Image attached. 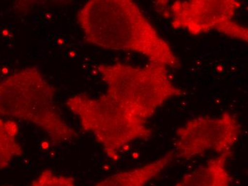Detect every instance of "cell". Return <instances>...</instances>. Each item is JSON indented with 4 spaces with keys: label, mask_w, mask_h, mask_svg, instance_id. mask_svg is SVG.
<instances>
[{
    "label": "cell",
    "mask_w": 248,
    "mask_h": 186,
    "mask_svg": "<svg viewBox=\"0 0 248 186\" xmlns=\"http://www.w3.org/2000/svg\"><path fill=\"white\" fill-rule=\"evenodd\" d=\"M175 158V152L170 151L143 166L113 174L93 186H146L159 176Z\"/></svg>",
    "instance_id": "8992f818"
},
{
    "label": "cell",
    "mask_w": 248,
    "mask_h": 186,
    "mask_svg": "<svg viewBox=\"0 0 248 186\" xmlns=\"http://www.w3.org/2000/svg\"><path fill=\"white\" fill-rule=\"evenodd\" d=\"M97 71L107 85L105 93L97 98L75 94L66 106L106 155L117 161L125 147L152 136L148 120L170 100L171 90L163 75L149 66L116 63L99 65Z\"/></svg>",
    "instance_id": "6da1fadb"
},
{
    "label": "cell",
    "mask_w": 248,
    "mask_h": 186,
    "mask_svg": "<svg viewBox=\"0 0 248 186\" xmlns=\"http://www.w3.org/2000/svg\"><path fill=\"white\" fill-rule=\"evenodd\" d=\"M56 93L37 67L19 69L0 80V118L32 124L54 145L72 141L77 133L60 113Z\"/></svg>",
    "instance_id": "3957f363"
},
{
    "label": "cell",
    "mask_w": 248,
    "mask_h": 186,
    "mask_svg": "<svg viewBox=\"0 0 248 186\" xmlns=\"http://www.w3.org/2000/svg\"><path fill=\"white\" fill-rule=\"evenodd\" d=\"M29 186H76L75 178L53 170H43Z\"/></svg>",
    "instance_id": "9c48e42d"
},
{
    "label": "cell",
    "mask_w": 248,
    "mask_h": 186,
    "mask_svg": "<svg viewBox=\"0 0 248 186\" xmlns=\"http://www.w3.org/2000/svg\"><path fill=\"white\" fill-rule=\"evenodd\" d=\"M242 3L236 0H190L155 2L158 13L170 21L176 30H184L192 35L216 30L234 40L248 42V27L235 19Z\"/></svg>",
    "instance_id": "277c9868"
},
{
    "label": "cell",
    "mask_w": 248,
    "mask_h": 186,
    "mask_svg": "<svg viewBox=\"0 0 248 186\" xmlns=\"http://www.w3.org/2000/svg\"><path fill=\"white\" fill-rule=\"evenodd\" d=\"M240 135V122L228 112L217 117L194 118L177 130L175 157L189 160L208 151L218 155L232 152Z\"/></svg>",
    "instance_id": "5b68a950"
},
{
    "label": "cell",
    "mask_w": 248,
    "mask_h": 186,
    "mask_svg": "<svg viewBox=\"0 0 248 186\" xmlns=\"http://www.w3.org/2000/svg\"><path fill=\"white\" fill-rule=\"evenodd\" d=\"M19 126L15 121L0 118V169L4 170L24 153L18 140Z\"/></svg>",
    "instance_id": "ba28073f"
},
{
    "label": "cell",
    "mask_w": 248,
    "mask_h": 186,
    "mask_svg": "<svg viewBox=\"0 0 248 186\" xmlns=\"http://www.w3.org/2000/svg\"><path fill=\"white\" fill-rule=\"evenodd\" d=\"M77 20L89 43L104 49L134 52L149 63L178 69L181 61L140 7L131 0H91Z\"/></svg>",
    "instance_id": "7a4b0ae2"
},
{
    "label": "cell",
    "mask_w": 248,
    "mask_h": 186,
    "mask_svg": "<svg viewBox=\"0 0 248 186\" xmlns=\"http://www.w3.org/2000/svg\"></svg>",
    "instance_id": "30bf717a"
},
{
    "label": "cell",
    "mask_w": 248,
    "mask_h": 186,
    "mask_svg": "<svg viewBox=\"0 0 248 186\" xmlns=\"http://www.w3.org/2000/svg\"><path fill=\"white\" fill-rule=\"evenodd\" d=\"M232 152L220 154L205 166L186 174L175 186H231L227 165Z\"/></svg>",
    "instance_id": "52a82bcc"
}]
</instances>
